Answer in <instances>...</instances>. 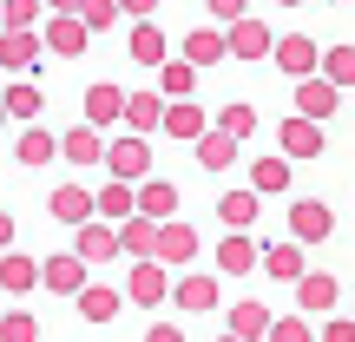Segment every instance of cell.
Returning a JSON list of instances; mask_svg holds the SVG:
<instances>
[{
	"label": "cell",
	"instance_id": "obj_1",
	"mask_svg": "<svg viewBox=\"0 0 355 342\" xmlns=\"http://www.w3.org/2000/svg\"><path fill=\"white\" fill-rule=\"evenodd\" d=\"M217 303H224V283H217L211 270H171V309H184V316H211Z\"/></svg>",
	"mask_w": 355,
	"mask_h": 342
},
{
	"label": "cell",
	"instance_id": "obj_2",
	"mask_svg": "<svg viewBox=\"0 0 355 342\" xmlns=\"http://www.w3.org/2000/svg\"><path fill=\"white\" fill-rule=\"evenodd\" d=\"M125 303H139V309H158V303H171V264H165V257H132Z\"/></svg>",
	"mask_w": 355,
	"mask_h": 342
},
{
	"label": "cell",
	"instance_id": "obj_3",
	"mask_svg": "<svg viewBox=\"0 0 355 342\" xmlns=\"http://www.w3.org/2000/svg\"><path fill=\"white\" fill-rule=\"evenodd\" d=\"M86 283H92V264H86L79 250H53V257H40V290H53V296H66V303H73Z\"/></svg>",
	"mask_w": 355,
	"mask_h": 342
},
{
	"label": "cell",
	"instance_id": "obj_4",
	"mask_svg": "<svg viewBox=\"0 0 355 342\" xmlns=\"http://www.w3.org/2000/svg\"><path fill=\"white\" fill-rule=\"evenodd\" d=\"M105 178H152V139L145 132H119V139H105Z\"/></svg>",
	"mask_w": 355,
	"mask_h": 342
},
{
	"label": "cell",
	"instance_id": "obj_5",
	"mask_svg": "<svg viewBox=\"0 0 355 342\" xmlns=\"http://www.w3.org/2000/svg\"><path fill=\"white\" fill-rule=\"evenodd\" d=\"M211 270L217 277H250V270H263V243L250 230H224L217 250H211Z\"/></svg>",
	"mask_w": 355,
	"mask_h": 342
},
{
	"label": "cell",
	"instance_id": "obj_6",
	"mask_svg": "<svg viewBox=\"0 0 355 342\" xmlns=\"http://www.w3.org/2000/svg\"><path fill=\"white\" fill-rule=\"evenodd\" d=\"M40 40H46L53 60H79V53L92 46V26L79 20V13H46V20H40Z\"/></svg>",
	"mask_w": 355,
	"mask_h": 342
},
{
	"label": "cell",
	"instance_id": "obj_7",
	"mask_svg": "<svg viewBox=\"0 0 355 342\" xmlns=\"http://www.w3.org/2000/svg\"><path fill=\"white\" fill-rule=\"evenodd\" d=\"M224 40H230V60H243V66H263V60H270V46H277L270 20H257V13L230 20V26H224Z\"/></svg>",
	"mask_w": 355,
	"mask_h": 342
},
{
	"label": "cell",
	"instance_id": "obj_8",
	"mask_svg": "<svg viewBox=\"0 0 355 342\" xmlns=\"http://www.w3.org/2000/svg\"><path fill=\"white\" fill-rule=\"evenodd\" d=\"M277 152H283V158H322V152H329V132H322V119L290 112V119L277 126Z\"/></svg>",
	"mask_w": 355,
	"mask_h": 342
},
{
	"label": "cell",
	"instance_id": "obj_9",
	"mask_svg": "<svg viewBox=\"0 0 355 342\" xmlns=\"http://www.w3.org/2000/svg\"><path fill=\"white\" fill-rule=\"evenodd\" d=\"M40 60H46L40 26H0V73H33Z\"/></svg>",
	"mask_w": 355,
	"mask_h": 342
},
{
	"label": "cell",
	"instance_id": "obj_10",
	"mask_svg": "<svg viewBox=\"0 0 355 342\" xmlns=\"http://www.w3.org/2000/svg\"><path fill=\"white\" fill-rule=\"evenodd\" d=\"M46 217H53V224H66V230H79L86 217H99V191H92V185H53Z\"/></svg>",
	"mask_w": 355,
	"mask_h": 342
},
{
	"label": "cell",
	"instance_id": "obj_11",
	"mask_svg": "<svg viewBox=\"0 0 355 342\" xmlns=\"http://www.w3.org/2000/svg\"><path fill=\"white\" fill-rule=\"evenodd\" d=\"M158 257H165L171 270H191V264L204 257L198 224H184V217H165V224H158Z\"/></svg>",
	"mask_w": 355,
	"mask_h": 342
},
{
	"label": "cell",
	"instance_id": "obj_12",
	"mask_svg": "<svg viewBox=\"0 0 355 342\" xmlns=\"http://www.w3.org/2000/svg\"><path fill=\"white\" fill-rule=\"evenodd\" d=\"M217 224H224V230H257V224H263V191H257V185L217 191Z\"/></svg>",
	"mask_w": 355,
	"mask_h": 342
},
{
	"label": "cell",
	"instance_id": "obj_13",
	"mask_svg": "<svg viewBox=\"0 0 355 342\" xmlns=\"http://www.w3.org/2000/svg\"><path fill=\"white\" fill-rule=\"evenodd\" d=\"M125 53H132V66H145V73H158V66L171 60V40H165V26H158V13H152V20H132Z\"/></svg>",
	"mask_w": 355,
	"mask_h": 342
},
{
	"label": "cell",
	"instance_id": "obj_14",
	"mask_svg": "<svg viewBox=\"0 0 355 342\" xmlns=\"http://www.w3.org/2000/svg\"><path fill=\"white\" fill-rule=\"evenodd\" d=\"M270 60H277V73H290V79H309V73H322V53H316V40H309V33H277Z\"/></svg>",
	"mask_w": 355,
	"mask_h": 342
},
{
	"label": "cell",
	"instance_id": "obj_15",
	"mask_svg": "<svg viewBox=\"0 0 355 342\" xmlns=\"http://www.w3.org/2000/svg\"><path fill=\"white\" fill-rule=\"evenodd\" d=\"M290 237L296 243H329L336 237V211L322 198H296L290 204Z\"/></svg>",
	"mask_w": 355,
	"mask_h": 342
},
{
	"label": "cell",
	"instance_id": "obj_16",
	"mask_svg": "<svg viewBox=\"0 0 355 342\" xmlns=\"http://www.w3.org/2000/svg\"><path fill=\"white\" fill-rule=\"evenodd\" d=\"M73 250L86 257V264H112V257H125V243H119V224H105V217H86V224L73 230Z\"/></svg>",
	"mask_w": 355,
	"mask_h": 342
},
{
	"label": "cell",
	"instance_id": "obj_17",
	"mask_svg": "<svg viewBox=\"0 0 355 342\" xmlns=\"http://www.w3.org/2000/svg\"><path fill=\"white\" fill-rule=\"evenodd\" d=\"M336 303H343V283H336L329 270H303V277H296V309H303V316H329Z\"/></svg>",
	"mask_w": 355,
	"mask_h": 342
},
{
	"label": "cell",
	"instance_id": "obj_18",
	"mask_svg": "<svg viewBox=\"0 0 355 342\" xmlns=\"http://www.w3.org/2000/svg\"><path fill=\"white\" fill-rule=\"evenodd\" d=\"M336 105H343V86H336V79H322V73L296 79V112H303V119H322V126H329Z\"/></svg>",
	"mask_w": 355,
	"mask_h": 342
},
{
	"label": "cell",
	"instance_id": "obj_19",
	"mask_svg": "<svg viewBox=\"0 0 355 342\" xmlns=\"http://www.w3.org/2000/svg\"><path fill=\"white\" fill-rule=\"evenodd\" d=\"M178 53H184V60L198 66V73H211V66H224V60H230V40H224V26L211 20V26H191Z\"/></svg>",
	"mask_w": 355,
	"mask_h": 342
},
{
	"label": "cell",
	"instance_id": "obj_20",
	"mask_svg": "<svg viewBox=\"0 0 355 342\" xmlns=\"http://www.w3.org/2000/svg\"><path fill=\"white\" fill-rule=\"evenodd\" d=\"M60 158H66L73 171L105 165V132H99V126H73V132H60Z\"/></svg>",
	"mask_w": 355,
	"mask_h": 342
},
{
	"label": "cell",
	"instance_id": "obj_21",
	"mask_svg": "<svg viewBox=\"0 0 355 342\" xmlns=\"http://www.w3.org/2000/svg\"><path fill=\"white\" fill-rule=\"evenodd\" d=\"M86 126H125V86H112V79H92L86 86Z\"/></svg>",
	"mask_w": 355,
	"mask_h": 342
},
{
	"label": "cell",
	"instance_id": "obj_22",
	"mask_svg": "<svg viewBox=\"0 0 355 342\" xmlns=\"http://www.w3.org/2000/svg\"><path fill=\"white\" fill-rule=\"evenodd\" d=\"M73 309H79V323H92V330H105V323L125 309V290H112V283H86V290L73 296Z\"/></svg>",
	"mask_w": 355,
	"mask_h": 342
},
{
	"label": "cell",
	"instance_id": "obj_23",
	"mask_svg": "<svg viewBox=\"0 0 355 342\" xmlns=\"http://www.w3.org/2000/svg\"><path fill=\"white\" fill-rule=\"evenodd\" d=\"M158 132H165V139H178V145H191V139H204V132H211V112H204L198 99H171Z\"/></svg>",
	"mask_w": 355,
	"mask_h": 342
},
{
	"label": "cell",
	"instance_id": "obj_24",
	"mask_svg": "<svg viewBox=\"0 0 355 342\" xmlns=\"http://www.w3.org/2000/svg\"><path fill=\"white\" fill-rule=\"evenodd\" d=\"M165 92L158 86H145V92H125V132H145V139H152L158 126H165Z\"/></svg>",
	"mask_w": 355,
	"mask_h": 342
},
{
	"label": "cell",
	"instance_id": "obj_25",
	"mask_svg": "<svg viewBox=\"0 0 355 342\" xmlns=\"http://www.w3.org/2000/svg\"><path fill=\"white\" fill-rule=\"evenodd\" d=\"M309 243H296V237H283V243H263V277L270 283H296V277H303V270H309Z\"/></svg>",
	"mask_w": 355,
	"mask_h": 342
},
{
	"label": "cell",
	"instance_id": "obj_26",
	"mask_svg": "<svg viewBox=\"0 0 355 342\" xmlns=\"http://www.w3.org/2000/svg\"><path fill=\"white\" fill-rule=\"evenodd\" d=\"M191 152H198V165L204 171H230V165H237V152H243V139H230V132L224 126H211V132H204V139H191Z\"/></svg>",
	"mask_w": 355,
	"mask_h": 342
},
{
	"label": "cell",
	"instance_id": "obj_27",
	"mask_svg": "<svg viewBox=\"0 0 355 342\" xmlns=\"http://www.w3.org/2000/svg\"><path fill=\"white\" fill-rule=\"evenodd\" d=\"M270 323H277V309H270L263 296H243V303H230V336L263 342V336H270Z\"/></svg>",
	"mask_w": 355,
	"mask_h": 342
},
{
	"label": "cell",
	"instance_id": "obj_28",
	"mask_svg": "<svg viewBox=\"0 0 355 342\" xmlns=\"http://www.w3.org/2000/svg\"><path fill=\"white\" fill-rule=\"evenodd\" d=\"M0 290H7V296H33V290H40V257L0 250Z\"/></svg>",
	"mask_w": 355,
	"mask_h": 342
},
{
	"label": "cell",
	"instance_id": "obj_29",
	"mask_svg": "<svg viewBox=\"0 0 355 342\" xmlns=\"http://www.w3.org/2000/svg\"><path fill=\"white\" fill-rule=\"evenodd\" d=\"M13 158H20L26 171L53 165V158H60V139H53V126H20V139H13Z\"/></svg>",
	"mask_w": 355,
	"mask_h": 342
},
{
	"label": "cell",
	"instance_id": "obj_30",
	"mask_svg": "<svg viewBox=\"0 0 355 342\" xmlns=\"http://www.w3.org/2000/svg\"><path fill=\"white\" fill-rule=\"evenodd\" d=\"M0 105H7V119H13V126H33V119H40V112H46V92H40V86H33V79H26V73H20V79H13V86H7V92H0Z\"/></svg>",
	"mask_w": 355,
	"mask_h": 342
},
{
	"label": "cell",
	"instance_id": "obj_31",
	"mask_svg": "<svg viewBox=\"0 0 355 342\" xmlns=\"http://www.w3.org/2000/svg\"><path fill=\"white\" fill-rule=\"evenodd\" d=\"M132 211H139V185H132V178H105L99 185V217L105 224H125Z\"/></svg>",
	"mask_w": 355,
	"mask_h": 342
},
{
	"label": "cell",
	"instance_id": "obj_32",
	"mask_svg": "<svg viewBox=\"0 0 355 342\" xmlns=\"http://www.w3.org/2000/svg\"><path fill=\"white\" fill-rule=\"evenodd\" d=\"M198 79L204 73L184 60V53H171V60L158 66V92H165V99H198Z\"/></svg>",
	"mask_w": 355,
	"mask_h": 342
},
{
	"label": "cell",
	"instance_id": "obj_33",
	"mask_svg": "<svg viewBox=\"0 0 355 342\" xmlns=\"http://www.w3.org/2000/svg\"><path fill=\"white\" fill-rule=\"evenodd\" d=\"M250 185L263 191V198H283V191H290V158L283 152H257L250 158Z\"/></svg>",
	"mask_w": 355,
	"mask_h": 342
},
{
	"label": "cell",
	"instance_id": "obj_34",
	"mask_svg": "<svg viewBox=\"0 0 355 342\" xmlns=\"http://www.w3.org/2000/svg\"><path fill=\"white\" fill-rule=\"evenodd\" d=\"M119 243H125V257H158V217L132 211L125 224H119Z\"/></svg>",
	"mask_w": 355,
	"mask_h": 342
},
{
	"label": "cell",
	"instance_id": "obj_35",
	"mask_svg": "<svg viewBox=\"0 0 355 342\" xmlns=\"http://www.w3.org/2000/svg\"><path fill=\"white\" fill-rule=\"evenodd\" d=\"M139 211L158 217V224L178 217V185H171V178H139Z\"/></svg>",
	"mask_w": 355,
	"mask_h": 342
},
{
	"label": "cell",
	"instance_id": "obj_36",
	"mask_svg": "<svg viewBox=\"0 0 355 342\" xmlns=\"http://www.w3.org/2000/svg\"><path fill=\"white\" fill-rule=\"evenodd\" d=\"M211 126H224L230 139H257V132H263V119H257V105H250V99H230L224 112L211 119Z\"/></svg>",
	"mask_w": 355,
	"mask_h": 342
},
{
	"label": "cell",
	"instance_id": "obj_37",
	"mask_svg": "<svg viewBox=\"0 0 355 342\" xmlns=\"http://www.w3.org/2000/svg\"><path fill=\"white\" fill-rule=\"evenodd\" d=\"M322 79H336V86H355V46H322Z\"/></svg>",
	"mask_w": 355,
	"mask_h": 342
},
{
	"label": "cell",
	"instance_id": "obj_38",
	"mask_svg": "<svg viewBox=\"0 0 355 342\" xmlns=\"http://www.w3.org/2000/svg\"><path fill=\"white\" fill-rule=\"evenodd\" d=\"M263 342H316V330H309V316L303 309H290V316H277L270 323V336Z\"/></svg>",
	"mask_w": 355,
	"mask_h": 342
},
{
	"label": "cell",
	"instance_id": "obj_39",
	"mask_svg": "<svg viewBox=\"0 0 355 342\" xmlns=\"http://www.w3.org/2000/svg\"><path fill=\"white\" fill-rule=\"evenodd\" d=\"M79 20H86L92 33H105V26L125 20V7H119V0H79Z\"/></svg>",
	"mask_w": 355,
	"mask_h": 342
},
{
	"label": "cell",
	"instance_id": "obj_40",
	"mask_svg": "<svg viewBox=\"0 0 355 342\" xmlns=\"http://www.w3.org/2000/svg\"><path fill=\"white\" fill-rule=\"evenodd\" d=\"M0 342H40L33 309H7V316H0Z\"/></svg>",
	"mask_w": 355,
	"mask_h": 342
},
{
	"label": "cell",
	"instance_id": "obj_41",
	"mask_svg": "<svg viewBox=\"0 0 355 342\" xmlns=\"http://www.w3.org/2000/svg\"><path fill=\"white\" fill-rule=\"evenodd\" d=\"M46 20V0H7V20L0 26H40Z\"/></svg>",
	"mask_w": 355,
	"mask_h": 342
},
{
	"label": "cell",
	"instance_id": "obj_42",
	"mask_svg": "<svg viewBox=\"0 0 355 342\" xmlns=\"http://www.w3.org/2000/svg\"><path fill=\"white\" fill-rule=\"evenodd\" d=\"M204 13H211L217 26H230V20H243V13H250V0H204Z\"/></svg>",
	"mask_w": 355,
	"mask_h": 342
},
{
	"label": "cell",
	"instance_id": "obj_43",
	"mask_svg": "<svg viewBox=\"0 0 355 342\" xmlns=\"http://www.w3.org/2000/svg\"><path fill=\"white\" fill-rule=\"evenodd\" d=\"M316 342H355V316H336V309H329V323H322Z\"/></svg>",
	"mask_w": 355,
	"mask_h": 342
},
{
	"label": "cell",
	"instance_id": "obj_44",
	"mask_svg": "<svg viewBox=\"0 0 355 342\" xmlns=\"http://www.w3.org/2000/svg\"><path fill=\"white\" fill-rule=\"evenodd\" d=\"M145 342H184V330H178V323H152V330H145Z\"/></svg>",
	"mask_w": 355,
	"mask_h": 342
},
{
	"label": "cell",
	"instance_id": "obj_45",
	"mask_svg": "<svg viewBox=\"0 0 355 342\" xmlns=\"http://www.w3.org/2000/svg\"><path fill=\"white\" fill-rule=\"evenodd\" d=\"M119 7H125L132 20H152V13H158V0H119Z\"/></svg>",
	"mask_w": 355,
	"mask_h": 342
},
{
	"label": "cell",
	"instance_id": "obj_46",
	"mask_svg": "<svg viewBox=\"0 0 355 342\" xmlns=\"http://www.w3.org/2000/svg\"><path fill=\"white\" fill-rule=\"evenodd\" d=\"M13 237H20V224H13V211H0V250H13Z\"/></svg>",
	"mask_w": 355,
	"mask_h": 342
},
{
	"label": "cell",
	"instance_id": "obj_47",
	"mask_svg": "<svg viewBox=\"0 0 355 342\" xmlns=\"http://www.w3.org/2000/svg\"><path fill=\"white\" fill-rule=\"evenodd\" d=\"M46 13H79V0H46Z\"/></svg>",
	"mask_w": 355,
	"mask_h": 342
},
{
	"label": "cell",
	"instance_id": "obj_48",
	"mask_svg": "<svg viewBox=\"0 0 355 342\" xmlns=\"http://www.w3.org/2000/svg\"><path fill=\"white\" fill-rule=\"evenodd\" d=\"M211 342H243V336H230V330H224V336H211Z\"/></svg>",
	"mask_w": 355,
	"mask_h": 342
},
{
	"label": "cell",
	"instance_id": "obj_49",
	"mask_svg": "<svg viewBox=\"0 0 355 342\" xmlns=\"http://www.w3.org/2000/svg\"><path fill=\"white\" fill-rule=\"evenodd\" d=\"M0 126H13V119H7V105H0Z\"/></svg>",
	"mask_w": 355,
	"mask_h": 342
},
{
	"label": "cell",
	"instance_id": "obj_50",
	"mask_svg": "<svg viewBox=\"0 0 355 342\" xmlns=\"http://www.w3.org/2000/svg\"><path fill=\"white\" fill-rule=\"evenodd\" d=\"M277 7H303V0H277Z\"/></svg>",
	"mask_w": 355,
	"mask_h": 342
},
{
	"label": "cell",
	"instance_id": "obj_51",
	"mask_svg": "<svg viewBox=\"0 0 355 342\" xmlns=\"http://www.w3.org/2000/svg\"><path fill=\"white\" fill-rule=\"evenodd\" d=\"M0 20H7V0H0Z\"/></svg>",
	"mask_w": 355,
	"mask_h": 342
},
{
	"label": "cell",
	"instance_id": "obj_52",
	"mask_svg": "<svg viewBox=\"0 0 355 342\" xmlns=\"http://www.w3.org/2000/svg\"><path fill=\"white\" fill-rule=\"evenodd\" d=\"M349 316H355V309H349Z\"/></svg>",
	"mask_w": 355,
	"mask_h": 342
}]
</instances>
